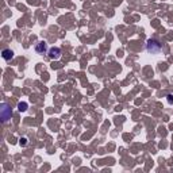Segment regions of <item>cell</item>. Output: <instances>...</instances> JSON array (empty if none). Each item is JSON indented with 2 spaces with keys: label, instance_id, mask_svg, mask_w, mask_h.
Here are the masks:
<instances>
[{
  "label": "cell",
  "instance_id": "obj_1",
  "mask_svg": "<svg viewBox=\"0 0 173 173\" xmlns=\"http://www.w3.org/2000/svg\"><path fill=\"white\" fill-rule=\"evenodd\" d=\"M146 49H148L149 53L151 54H156L161 50V45H160L157 41H153V39H149L148 41V45H146Z\"/></svg>",
  "mask_w": 173,
  "mask_h": 173
},
{
  "label": "cell",
  "instance_id": "obj_2",
  "mask_svg": "<svg viewBox=\"0 0 173 173\" xmlns=\"http://www.w3.org/2000/svg\"><path fill=\"white\" fill-rule=\"evenodd\" d=\"M0 115H1V119H3V122H7V120L11 118V108H10L8 104H3V105H1Z\"/></svg>",
  "mask_w": 173,
  "mask_h": 173
},
{
  "label": "cell",
  "instance_id": "obj_3",
  "mask_svg": "<svg viewBox=\"0 0 173 173\" xmlns=\"http://www.w3.org/2000/svg\"><path fill=\"white\" fill-rule=\"evenodd\" d=\"M35 51H37L38 54H45L46 51H49V49H48V43L45 42V41H39V42L35 45Z\"/></svg>",
  "mask_w": 173,
  "mask_h": 173
},
{
  "label": "cell",
  "instance_id": "obj_4",
  "mask_svg": "<svg viewBox=\"0 0 173 173\" xmlns=\"http://www.w3.org/2000/svg\"><path fill=\"white\" fill-rule=\"evenodd\" d=\"M48 53H49V57H50L51 60H58L61 57V49L60 48H50Z\"/></svg>",
  "mask_w": 173,
  "mask_h": 173
},
{
  "label": "cell",
  "instance_id": "obj_5",
  "mask_svg": "<svg viewBox=\"0 0 173 173\" xmlns=\"http://www.w3.org/2000/svg\"><path fill=\"white\" fill-rule=\"evenodd\" d=\"M1 57H3L4 60H11L12 57H14V51L12 50H10V49H4L3 51H1Z\"/></svg>",
  "mask_w": 173,
  "mask_h": 173
},
{
  "label": "cell",
  "instance_id": "obj_6",
  "mask_svg": "<svg viewBox=\"0 0 173 173\" xmlns=\"http://www.w3.org/2000/svg\"><path fill=\"white\" fill-rule=\"evenodd\" d=\"M18 110H19V111H22V112H25V111L27 110V103L20 102L19 104H18Z\"/></svg>",
  "mask_w": 173,
  "mask_h": 173
},
{
  "label": "cell",
  "instance_id": "obj_7",
  "mask_svg": "<svg viewBox=\"0 0 173 173\" xmlns=\"http://www.w3.org/2000/svg\"><path fill=\"white\" fill-rule=\"evenodd\" d=\"M19 145L20 146H26V145H27V138H20Z\"/></svg>",
  "mask_w": 173,
  "mask_h": 173
},
{
  "label": "cell",
  "instance_id": "obj_8",
  "mask_svg": "<svg viewBox=\"0 0 173 173\" xmlns=\"http://www.w3.org/2000/svg\"><path fill=\"white\" fill-rule=\"evenodd\" d=\"M168 103H169V104H173V95H168Z\"/></svg>",
  "mask_w": 173,
  "mask_h": 173
}]
</instances>
